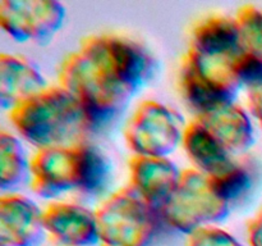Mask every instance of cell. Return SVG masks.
Here are the masks:
<instances>
[{
  "label": "cell",
  "instance_id": "1",
  "mask_svg": "<svg viewBox=\"0 0 262 246\" xmlns=\"http://www.w3.org/2000/svg\"><path fill=\"white\" fill-rule=\"evenodd\" d=\"M31 190L42 199L90 202L104 196L114 179L112 159L92 141L40 149L31 159Z\"/></svg>",
  "mask_w": 262,
  "mask_h": 246
},
{
  "label": "cell",
  "instance_id": "2",
  "mask_svg": "<svg viewBox=\"0 0 262 246\" xmlns=\"http://www.w3.org/2000/svg\"><path fill=\"white\" fill-rule=\"evenodd\" d=\"M18 133L40 149L69 148L92 141L100 131L76 96L63 86H49L9 112Z\"/></svg>",
  "mask_w": 262,
  "mask_h": 246
},
{
  "label": "cell",
  "instance_id": "3",
  "mask_svg": "<svg viewBox=\"0 0 262 246\" xmlns=\"http://www.w3.org/2000/svg\"><path fill=\"white\" fill-rule=\"evenodd\" d=\"M78 50L132 99L155 76L156 60L152 54L128 36L118 33L89 36L81 40Z\"/></svg>",
  "mask_w": 262,
  "mask_h": 246
},
{
  "label": "cell",
  "instance_id": "4",
  "mask_svg": "<svg viewBox=\"0 0 262 246\" xmlns=\"http://www.w3.org/2000/svg\"><path fill=\"white\" fill-rule=\"evenodd\" d=\"M95 210L100 246H151L166 224L163 213L129 186L110 194Z\"/></svg>",
  "mask_w": 262,
  "mask_h": 246
},
{
  "label": "cell",
  "instance_id": "5",
  "mask_svg": "<svg viewBox=\"0 0 262 246\" xmlns=\"http://www.w3.org/2000/svg\"><path fill=\"white\" fill-rule=\"evenodd\" d=\"M59 82L83 105L100 133L119 119L132 100L79 50L67 55L61 61Z\"/></svg>",
  "mask_w": 262,
  "mask_h": 246
},
{
  "label": "cell",
  "instance_id": "6",
  "mask_svg": "<svg viewBox=\"0 0 262 246\" xmlns=\"http://www.w3.org/2000/svg\"><path fill=\"white\" fill-rule=\"evenodd\" d=\"M234 59L214 58L188 50L179 69V91L196 115L237 102L242 84Z\"/></svg>",
  "mask_w": 262,
  "mask_h": 246
},
{
  "label": "cell",
  "instance_id": "7",
  "mask_svg": "<svg viewBox=\"0 0 262 246\" xmlns=\"http://www.w3.org/2000/svg\"><path fill=\"white\" fill-rule=\"evenodd\" d=\"M232 212L217 196L210 177L191 168L183 171L178 189L161 213L166 225L189 235L194 230L223 222Z\"/></svg>",
  "mask_w": 262,
  "mask_h": 246
},
{
  "label": "cell",
  "instance_id": "8",
  "mask_svg": "<svg viewBox=\"0 0 262 246\" xmlns=\"http://www.w3.org/2000/svg\"><path fill=\"white\" fill-rule=\"evenodd\" d=\"M186 123L181 113L155 100L141 102L124 127L133 155L168 158L182 145Z\"/></svg>",
  "mask_w": 262,
  "mask_h": 246
},
{
  "label": "cell",
  "instance_id": "9",
  "mask_svg": "<svg viewBox=\"0 0 262 246\" xmlns=\"http://www.w3.org/2000/svg\"><path fill=\"white\" fill-rule=\"evenodd\" d=\"M67 10L54 0H2L0 26L19 44L46 45L61 30Z\"/></svg>",
  "mask_w": 262,
  "mask_h": 246
},
{
  "label": "cell",
  "instance_id": "10",
  "mask_svg": "<svg viewBox=\"0 0 262 246\" xmlns=\"http://www.w3.org/2000/svg\"><path fill=\"white\" fill-rule=\"evenodd\" d=\"M46 235L56 246L99 245L96 210L81 202L53 201L43 210Z\"/></svg>",
  "mask_w": 262,
  "mask_h": 246
},
{
  "label": "cell",
  "instance_id": "11",
  "mask_svg": "<svg viewBox=\"0 0 262 246\" xmlns=\"http://www.w3.org/2000/svg\"><path fill=\"white\" fill-rule=\"evenodd\" d=\"M43 210L15 192L0 197V246H40L46 237Z\"/></svg>",
  "mask_w": 262,
  "mask_h": 246
},
{
  "label": "cell",
  "instance_id": "12",
  "mask_svg": "<svg viewBox=\"0 0 262 246\" xmlns=\"http://www.w3.org/2000/svg\"><path fill=\"white\" fill-rule=\"evenodd\" d=\"M183 171L169 158L133 155L129 160V184L150 207L163 212L181 182Z\"/></svg>",
  "mask_w": 262,
  "mask_h": 246
},
{
  "label": "cell",
  "instance_id": "13",
  "mask_svg": "<svg viewBox=\"0 0 262 246\" xmlns=\"http://www.w3.org/2000/svg\"><path fill=\"white\" fill-rule=\"evenodd\" d=\"M48 87L35 61L20 55L5 53L0 55V104L3 109L10 112Z\"/></svg>",
  "mask_w": 262,
  "mask_h": 246
},
{
  "label": "cell",
  "instance_id": "14",
  "mask_svg": "<svg viewBox=\"0 0 262 246\" xmlns=\"http://www.w3.org/2000/svg\"><path fill=\"white\" fill-rule=\"evenodd\" d=\"M206 130L234 156L248 154L255 144L252 122L242 107L235 104L196 115Z\"/></svg>",
  "mask_w": 262,
  "mask_h": 246
},
{
  "label": "cell",
  "instance_id": "15",
  "mask_svg": "<svg viewBox=\"0 0 262 246\" xmlns=\"http://www.w3.org/2000/svg\"><path fill=\"white\" fill-rule=\"evenodd\" d=\"M188 50L214 58L234 59L242 53L234 18L210 15L199 20L191 31Z\"/></svg>",
  "mask_w": 262,
  "mask_h": 246
},
{
  "label": "cell",
  "instance_id": "16",
  "mask_svg": "<svg viewBox=\"0 0 262 246\" xmlns=\"http://www.w3.org/2000/svg\"><path fill=\"white\" fill-rule=\"evenodd\" d=\"M182 145L194 169L210 177L227 173L239 158L232 155L196 118L187 125Z\"/></svg>",
  "mask_w": 262,
  "mask_h": 246
},
{
  "label": "cell",
  "instance_id": "17",
  "mask_svg": "<svg viewBox=\"0 0 262 246\" xmlns=\"http://www.w3.org/2000/svg\"><path fill=\"white\" fill-rule=\"evenodd\" d=\"M210 177V176H209ZM261 168L250 154L239 156L230 171L217 177H210L212 187L220 199L234 210L247 202L260 183Z\"/></svg>",
  "mask_w": 262,
  "mask_h": 246
},
{
  "label": "cell",
  "instance_id": "18",
  "mask_svg": "<svg viewBox=\"0 0 262 246\" xmlns=\"http://www.w3.org/2000/svg\"><path fill=\"white\" fill-rule=\"evenodd\" d=\"M31 159L19 138L7 131L0 133V189L3 194H15L31 184Z\"/></svg>",
  "mask_w": 262,
  "mask_h": 246
},
{
  "label": "cell",
  "instance_id": "19",
  "mask_svg": "<svg viewBox=\"0 0 262 246\" xmlns=\"http://www.w3.org/2000/svg\"><path fill=\"white\" fill-rule=\"evenodd\" d=\"M243 53L262 59V10L253 5L239 8L234 17Z\"/></svg>",
  "mask_w": 262,
  "mask_h": 246
},
{
  "label": "cell",
  "instance_id": "20",
  "mask_svg": "<svg viewBox=\"0 0 262 246\" xmlns=\"http://www.w3.org/2000/svg\"><path fill=\"white\" fill-rule=\"evenodd\" d=\"M186 246H243L237 238L216 225H206L187 235Z\"/></svg>",
  "mask_w": 262,
  "mask_h": 246
},
{
  "label": "cell",
  "instance_id": "21",
  "mask_svg": "<svg viewBox=\"0 0 262 246\" xmlns=\"http://www.w3.org/2000/svg\"><path fill=\"white\" fill-rule=\"evenodd\" d=\"M238 79L248 90L262 86V59L247 53H241L233 60Z\"/></svg>",
  "mask_w": 262,
  "mask_h": 246
},
{
  "label": "cell",
  "instance_id": "22",
  "mask_svg": "<svg viewBox=\"0 0 262 246\" xmlns=\"http://www.w3.org/2000/svg\"><path fill=\"white\" fill-rule=\"evenodd\" d=\"M247 238L250 246H262V209L248 222Z\"/></svg>",
  "mask_w": 262,
  "mask_h": 246
},
{
  "label": "cell",
  "instance_id": "23",
  "mask_svg": "<svg viewBox=\"0 0 262 246\" xmlns=\"http://www.w3.org/2000/svg\"><path fill=\"white\" fill-rule=\"evenodd\" d=\"M248 107L262 127V86L248 90Z\"/></svg>",
  "mask_w": 262,
  "mask_h": 246
}]
</instances>
